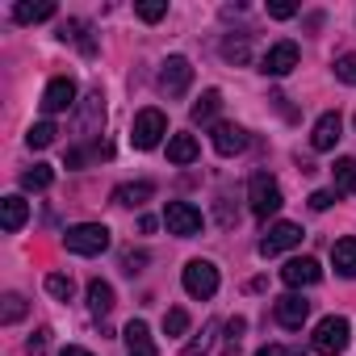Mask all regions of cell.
I'll use <instances>...</instances> for the list:
<instances>
[{
  "label": "cell",
  "instance_id": "cell-1",
  "mask_svg": "<svg viewBox=\"0 0 356 356\" xmlns=\"http://www.w3.org/2000/svg\"><path fill=\"white\" fill-rule=\"evenodd\" d=\"M63 248L72 256H101L109 248V227L105 222H76V227H67Z\"/></svg>",
  "mask_w": 356,
  "mask_h": 356
},
{
  "label": "cell",
  "instance_id": "cell-2",
  "mask_svg": "<svg viewBox=\"0 0 356 356\" xmlns=\"http://www.w3.org/2000/svg\"><path fill=\"white\" fill-rule=\"evenodd\" d=\"M348 339H352V323H348V318H339V314H327V318L314 327L310 348H314L318 356H339V352L348 348Z\"/></svg>",
  "mask_w": 356,
  "mask_h": 356
},
{
  "label": "cell",
  "instance_id": "cell-3",
  "mask_svg": "<svg viewBox=\"0 0 356 356\" xmlns=\"http://www.w3.org/2000/svg\"><path fill=\"white\" fill-rule=\"evenodd\" d=\"M248 202H252V214H256V218H273V214L285 206L281 185L273 181L268 172H256L252 181H248Z\"/></svg>",
  "mask_w": 356,
  "mask_h": 356
},
{
  "label": "cell",
  "instance_id": "cell-4",
  "mask_svg": "<svg viewBox=\"0 0 356 356\" xmlns=\"http://www.w3.org/2000/svg\"><path fill=\"white\" fill-rule=\"evenodd\" d=\"M181 281H185V293L197 298V302H206V298L218 293V268L210 260H189L185 273H181Z\"/></svg>",
  "mask_w": 356,
  "mask_h": 356
},
{
  "label": "cell",
  "instance_id": "cell-5",
  "mask_svg": "<svg viewBox=\"0 0 356 356\" xmlns=\"http://www.w3.org/2000/svg\"><path fill=\"white\" fill-rule=\"evenodd\" d=\"M155 84H159V92H168V97H185V92H189V84H193V63H189L185 55L163 59V67H159Z\"/></svg>",
  "mask_w": 356,
  "mask_h": 356
},
{
  "label": "cell",
  "instance_id": "cell-6",
  "mask_svg": "<svg viewBox=\"0 0 356 356\" xmlns=\"http://www.w3.org/2000/svg\"><path fill=\"white\" fill-rule=\"evenodd\" d=\"M163 134H168V118H163L159 109H138V113H134L130 138H134V147H138V151L159 147V138H163Z\"/></svg>",
  "mask_w": 356,
  "mask_h": 356
},
{
  "label": "cell",
  "instance_id": "cell-7",
  "mask_svg": "<svg viewBox=\"0 0 356 356\" xmlns=\"http://www.w3.org/2000/svg\"><path fill=\"white\" fill-rule=\"evenodd\" d=\"M163 227H168L172 235L189 239V235H197V231L206 227V218H202V210L189 206V202H168V206H163Z\"/></svg>",
  "mask_w": 356,
  "mask_h": 356
},
{
  "label": "cell",
  "instance_id": "cell-8",
  "mask_svg": "<svg viewBox=\"0 0 356 356\" xmlns=\"http://www.w3.org/2000/svg\"><path fill=\"white\" fill-rule=\"evenodd\" d=\"M298 243H302V227L298 222H273L264 231V239H260V256H281V252H289Z\"/></svg>",
  "mask_w": 356,
  "mask_h": 356
},
{
  "label": "cell",
  "instance_id": "cell-9",
  "mask_svg": "<svg viewBox=\"0 0 356 356\" xmlns=\"http://www.w3.org/2000/svg\"><path fill=\"white\" fill-rule=\"evenodd\" d=\"M101 126H105V97H101V88H97V92H88V97H84V105H80L76 134H80V138H97V134H101Z\"/></svg>",
  "mask_w": 356,
  "mask_h": 356
},
{
  "label": "cell",
  "instance_id": "cell-10",
  "mask_svg": "<svg viewBox=\"0 0 356 356\" xmlns=\"http://www.w3.org/2000/svg\"><path fill=\"white\" fill-rule=\"evenodd\" d=\"M76 105V80L72 76H55L42 92V113H63Z\"/></svg>",
  "mask_w": 356,
  "mask_h": 356
},
{
  "label": "cell",
  "instance_id": "cell-11",
  "mask_svg": "<svg viewBox=\"0 0 356 356\" xmlns=\"http://www.w3.org/2000/svg\"><path fill=\"white\" fill-rule=\"evenodd\" d=\"M298 67V42H277L268 47V55L260 59V72L264 76H289Z\"/></svg>",
  "mask_w": 356,
  "mask_h": 356
},
{
  "label": "cell",
  "instance_id": "cell-12",
  "mask_svg": "<svg viewBox=\"0 0 356 356\" xmlns=\"http://www.w3.org/2000/svg\"><path fill=\"white\" fill-rule=\"evenodd\" d=\"M210 138H214V151H218V155H239V151L248 147V130L235 126V122H214Z\"/></svg>",
  "mask_w": 356,
  "mask_h": 356
},
{
  "label": "cell",
  "instance_id": "cell-13",
  "mask_svg": "<svg viewBox=\"0 0 356 356\" xmlns=\"http://www.w3.org/2000/svg\"><path fill=\"white\" fill-rule=\"evenodd\" d=\"M323 277V268H318V260H310V256H302V260H289L285 268H281V281L289 285V289H302V285H314Z\"/></svg>",
  "mask_w": 356,
  "mask_h": 356
},
{
  "label": "cell",
  "instance_id": "cell-14",
  "mask_svg": "<svg viewBox=\"0 0 356 356\" xmlns=\"http://www.w3.org/2000/svg\"><path fill=\"white\" fill-rule=\"evenodd\" d=\"M277 323L281 327H289V331H298L302 323H306V314H310V302L306 298H298V293H285V298H277Z\"/></svg>",
  "mask_w": 356,
  "mask_h": 356
},
{
  "label": "cell",
  "instance_id": "cell-15",
  "mask_svg": "<svg viewBox=\"0 0 356 356\" xmlns=\"http://www.w3.org/2000/svg\"><path fill=\"white\" fill-rule=\"evenodd\" d=\"M339 130H343L339 113H323V118L314 122V130H310V147H314V151H331V147L339 143Z\"/></svg>",
  "mask_w": 356,
  "mask_h": 356
},
{
  "label": "cell",
  "instance_id": "cell-16",
  "mask_svg": "<svg viewBox=\"0 0 356 356\" xmlns=\"http://www.w3.org/2000/svg\"><path fill=\"white\" fill-rule=\"evenodd\" d=\"M122 339H126L130 356H159V352H155V343H151V331H147V323H143V318H130V327L122 331Z\"/></svg>",
  "mask_w": 356,
  "mask_h": 356
},
{
  "label": "cell",
  "instance_id": "cell-17",
  "mask_svg": "<svg viewBox=\"0 0 356 356\" xmlns=\"http://www.w3.org/2000/svg\"><path fill=\"white\" fill-rule=\"evenodd\" d=\"M155 197V185L151 181H130V185H118L113 189V206H143Z\"/></svg>",
  "mask_w": 356,
  "mask_h": 356
},
{
  "label": "cell",
  "instance_id": "cell-18",
  "mask_svg": "<svg viewBox=\"0 0 356 356\" xmlns=\"http://www.w3.org/2000/svg\"><path fill=\"white\" fill-rule=\"evenodd\" d=\"M88 310H92L97 318H105V314L113 310V285H109V281H101V277L88 281Z\"/></svg>",
  "mask_w": 356,
  "mask_h": 356
},
{
  "label": "cell",
  "instance_id": "cell-19",
  "mask_svg": "<svg viewBox=\"0 0 356 356\" xmlns=\"http://www.w3.org/2000/svg\"><path fill=\"white\" fill-rule=\"evenodd\" d=\"M331 260H335V273L339 277H356V239H335L331 243Z\"/></svg>",
  "mask_w": 356,
  "mask_h": 356
},
{
  "label": "cell",
  "instance_id": "cell-20",
  "mask_svg": "<svg viewBox=\"0 0 356 356\" xmlns=\"http://www.w3.org/2000/svg\"><path fill=\"white\" fill-rule=\"evenodd\" d=\"M26 218H30L26 197H5V202H0V222H5V231H9V235H13V231H22V227H26Z\"/></svg>",
  "mask_w": 356,
  "mask_h": 356
},
{
  "label": "cell",
  "instance_id": "cell-21",
  "mask_svg": "<svg viewBox=\"0 0 356 356\" xmlns=\"http://www.w3.org/2000/svg\"><path fill=\"white\" fill-rule=\"evenodd\" d=\"M47 17H55V5H51V0H38V5H30V0H22V5H13V22H22V26L47 22Z\"/></svg>",
  "mask_w": 356,
  "mask_h": 356
},
{
  "label": "cell",
  "instance_id": "cell-22",
  "mask_svg": "<svg viewBox=\"0 0 356 356\" xmlns=\"http://www.w3.org/2000/svg\"><path fill=\"white\" fill-rule=\"evenodd\" d=\"M168 159L172 163H193L197 159V138L193 134H172L168 138Z\"/></svg>",
  "mask_w": 356,
  "mask_h": 356
},
{
  "label": "cell",
  "instance_id": "cell-23",
  "mask_svg": "<svg viewBox=\"0 0 356 356\" xmlns=\"http://www.w3.org/2000/svg\"><path fill=\"white\" fill-rule=\"evenodd\" d=\"M218 109H222V92H218V88H206V92L193 101V109H189V113H193V122H214V118H218Z\"/></svg>",
  "mask_w": 356,
  "mask_h": 356
},
{
  "label": "cell",
  "instance_id": "cell-24",
  "mask_svg": "<svg viewBox=\"0 0 356 356\" xmlns=\"http://www.w3.org/2000/svg\"><path fill=\"white\" fill-rule=\"evenodd\" d=\"M331 176H335V193H356V159H335V168H331Z\"/></svg>",
  "mask_w": 356,
  "mask_h": 356
},
{
  "label": "cell",
  "instance_id": "cell-25",
  "mask_svg": "<svg viewBox=\"0 0 356 356\" xmlns=\"http://www.w3.org/2000/svg\"><path fill=\"white\" fill-rule=\"evenodd\" d=\"M51 181H55V172H51L47 163H34L30 172H22V189H30V193H42V189H51Z\"/></svg>",
  "mask_w": 356,
  "mask_h": 356
},
{
  "label": "cell",
  "instance_id": "cell-26",
  "mask_svg": "<svg viewBox=\"0 0 356 356\" xmlns=\"http://www.w3.org/2000/svg\"><path fill=\"white\" fill-rule=\"evenodd\" d=\"M222 59H227V63H252L248 34H243V38H227V42H222Z\"/></svg>",
  "mask_w": 356,
  "mask_h": 356
},
{
  "label": "cell",
  "instance_id": "cell-27",
  "mask_svg": "<svg viewBox=\"0 0 356 356\" xmlns=\"http://www.w3.org/2000/svg\"><path fill=\"white\" fill-rule=\"evenodd\" d=\"M55 134H59V130H55L51 122H38V126H30V134H26V143H30L34 151H42V147H51V143H55Z\"/></svg>",
  "mask_w": 356,
  "mask_h": 356
},
{
  "label": "cell",
  "instance_id": "cell-28",
  "mask_svg": "<svg viewBox=\"0 0 356 356\" xmlns=\"http://www.w3.org/2000/svg\"><path fill=\"white\" fill-rule=\"evenodd\" d=\"M189 331V314L181 310V306H172L168 314H163V335H185Z\"/></svg>",
  "mask_w": 356,
  "mask_h": 356
},
{
  "label": "cell",
  "instance_id": "cell-29",
  "mask_svg": "<svg viewBox=\"0 0 356 356\" xmlns=\"http://www.w3.org/2000/svg\"><path fill=\"white\" fill-rule=\"evenodd\" d=\"M72 289H76V285H72V277H63V273H51V277H47V293H51V298L67 302V298H72Z\"/></svg>",
  "mask_w": 356,
  "mask_h": 356
},
{
  "label": "cell",
  "instance_id": "cell-30",
  "mask_svg": "<svg viewBox=\"0 0 356 356\" xmlns=\"http://www.w3.org/2000/svg\"><path fill=\"white\" fill-rule=\"evenodd\" d=\"M210 335H214V323H206V331H202L197 339H189V343L181 348V356H202V352H210V343H214Z\"/></svg>",
  "mask_w": 356,
  "mask_h": 356
},
{
  "label": "cell",
  "instance_id": "cell-31",
  "mask_svg": "<svg viewBox=\"0 0 356 356\" xmlns=\"http://www.w3.org/2000/svg\"><path fill=\"white\" fill-rule=\"evenodd\" d=\"M0 318H5V323L26 318V298H22V293H9V298H5V310H0Z\"/></svg>",
  "mask_w": 356,
  "mask_h": 356
},
{
  "label": "cell",
  "instance_id": "cell-32",
  "mask_svg": "<svg viewBox=\"0 0 356 356\" xmlns=\"http://www.w3.org/2000/svg\"><path fill=\"white\" fill-rule=\"evenodd\" d=\"M248 331V323L243 318H231L227 323V356H239V335Z\"/></svg>",
  "mask_w": 356,
  "mask_h": 356
},
{
  "label": "cell",
  "instance_id": "cell-33",
  "mask_svg": "<svg viewBox=\"0 0 356 356\" xmlns=\"http://www.w3.org/2000/svg\"><path fill=\"white\" fill-rule=\"evenodd\" d=\"M47 348H51V327H38V331L26 339V352H30V356H42Z\"/></svg>",
  "mask_w": 356,
  "mask_h": 356
},
{
  "label": "cell",
  "instance_id": "cell-34",
  "mask_svg": "<svg viewBox=\"0 0 356 356\" xmlns=\"http://www.w3.org/2000/svg\"><path fill=\"white\" fill-rule=\"evenodd\" d=\"M335 76H339L343 84H356V55H339V59H335Z\"/></svg>",
  "mask_w": 356,
  "mask_h": 356
},
{
  "label": "cell",
  "instance_id": "cell-35",
  "mask_svg": "<svg viewBox=\"0 0 356 356\" xmlns=\"http://www.w3.org/2000/svg\"><path fill=\"white\" fill-rule=\"evenodd\" d=\"M163 13H168L163 0H147V5H138V17H143V22H159Z\"/></svg>",
  "mask_w": 356,
  "mask_h": 356
},
{
  "label": "cell",
  "instance_id": "cell-36",
  "mask_svg": "<svg viewBox=\"0 0 356 356\" xmlns=\"http://www.w3.org/2000/svg\"><path fill=\"white\" fill-rule=\"evenodd\" d=\"M298 13V5H289V0H273L268 5V17H277V22H289Z\"/></svg>",
  "mask_w": 356,
  "mask_h": 356
},
{
  "label": "cell",
  "instance_id": "cell-37",
  "mask_svg": "<svg viewBox=\"0 0 356 356\" xmlns=\"http://www.w3.org/2000/svg\"><path fill=\"white\" fill-rule=\"evenodd\" d=\"M256 356H302V352L298 348H285V343H264Z\"/></svg>",
  "mask_w": 356,
  "mask_h": 356
},
{
  "label": "cell",
  "instance_id": "cell-38",
  "mask_svg": "<svg viewBox=\"0 0 356 356\" xmlns=\"http://www.w3.org/2000/svg\"><path fill=\"white\" fill-rule=\"evenodd\" d=\"M335 202V193H327V189H318V193H310V210H327Z\"/></svg>",
  "mask_w": 356,
  "mask_h": 356
},
{
  "label": "cell",
  "instance_id": "cell-39",
  "mask_svg": "<svg viewBox=\"0 0 356 356\" xmlns=\"http://www.w3.org/2000/svg\"><path fill=\"white\" fill-rule=\"evenodd\" d=\"M122 264H126V273H138V264H147V256H143V252H126Z\"/></svg>",
  "mask_w": 356,
  "mask_h": 356
},
{
  "label": "cell",
  "instance_id": "cell-40",
  "mask_svg": "<svg viewBox=\"0 0 356 356\" xmlns=\"http://www.w3.org/2000/svg\"><path fill=\"white\" fill-rule=\"evenodd\" d=\"M59 356H92V352H88V348H76V343H72V348H63Z\"/></svg>",
  "mask_w": 356,
  "mask_h": 356
}]
</instances>
